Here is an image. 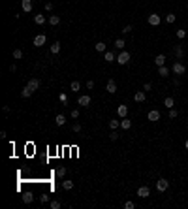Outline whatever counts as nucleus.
<instances>
[{
	"label": "nucleus",
	"instance_id": "nucleus-14",
	"mask_svg": "<svg viewBox=\"0 0 188 209\" xmlns=\"http://www.w3.org/2000/svg\"><path fill=\"white\" fill-rule=\"evenodd\" d=\"M104 60H105V62H115V53H113V51H105V53H104Z\"/></svg>",
	"mask_w": 188,
	"mask_h": 209
},
{
	"label": "nucleus",
	"instance_id": "nucleus-35",
	"mask_svg": "<svg viewBox=\"0 0 188 209\" xmlns=\"http://www.w3.org/2000/svg\"><path fill=\"white\" fill-rule=\"evenodd\" d=\"M58 98H60V102H62L64 106L68 104V94H66V93H60V96H58Z\"/></svg>",
	"mask_w": 188,
	"mask_h": 209
},
{
	"label": "nucleus",
	"instance_id": "nucleus-12",
	"mask_svg": "<svg viewBox=\"0 0 188 209\" xmlns=\"http://www.w3.org/2000/svg\"><path fill=\"white\" fill-rule=\"evenodd\" d=\"M138 196H139V198H149V196H151L149 187H139V188H138Z\"/></svg>",
	"mask_w": 188,
	"mask_h": 209
},
{
	"label": "nucleus",
	"instance_id": "nucleus-11",
	"mask_svg": "<svg viewBox=\"0 0 188 209\" xmlns=\"http://www.w3.org/2000/svg\"><path fill=\"white\" fill-rule=\"evenodd\" d=\"M21 9H23V12H27V13H30V12H32V0H21Z\"/></svg>",
	"mask_w": 188,
	"mask_h": 209
},
{
	"label": "nucleus",
	"instance_id": "nucleus-2",
	"mask_svg": "<svg viewBox=\"0 0 188 209\" xmlns=\"http://www.w3.org/2000/svg\"><path fill=\"white\" fill-rule=\"evenodd\" d=\"M171 72H173L175 75H182V74L186 72V66L182 64V62H179V60H175L173 66H171Z\"/></svg>",
	"mask_w": 188,
	"mask_h": 209
},
{
	"label": "nucleus",
	"instance_id": "nucleus-24",
	"mask_svg": "<svg viewBox=\"0 0 188 209\" xmlns=\"http://www.w3.org/2000/svg\"><path fill=\"white\" fill-rule=\"evenodd\" d=\"M51 53H53V55H57V53H60V42H55L53 45H51Z\"/></svg>",
	"mask_w": 188,
	"mask_h": 209
},
{
	"label": "nucleus",
	"instance_id": "nucleus-34",
	"mask_svg": "<svg viewBox=\"0 0 188 209\" xmlns=\"http://www.w3.org/2000/svg\"><path fill=\"white\" fill-rule=\"evenodd\" d=\"M49 205H51V209H60V205H62V203H60L58 200H53V202L49 203Z\"/></svg>",
	"mask_w": 188,
	"mask_h": 209
},
{
	"label": "nucleus",
	"instance_id": "nucleus-13",
	"mask_svg": "<svg viewBox=\"0 0 188 209\" xmlns=\"http://www.w3.org/2000/svg\"><path fill=\"white\" fill-rule=\"evenodd\" d=\"M145 98H147V93H145V90H138V93L134 94V100L139 102V104H141V102H145Z\"/></svg>",
	"mask_w": 188,
	"mask_h": 209
},
{
	"label": "nucleus",
	"instance_id": "nucleus-20",
	"mask_svg": "<svg viewBox=\"0 0 188 209\" xmlns=\"http://www.w3.org/2000/svg\"><path fill=\"white\" fill-rule=\"evenodd\" d=\"M164 106H166V108H167V109H171V108H175V100H173V98H171V96H167V98L164 100Z\"/></svg>",
	"mask_w": 188,
	"mask_h": 209
},
{
	"label": "nucleus",
	"instance_id": "nucleus-47",
	"mask_svg": "<svg viewBox=\"0 0 188 209\" xmlns=\"http://www.w3.org/2000/svg\"><path fill=\"white\" fill-rule=\"evenodd\" d=\"M184 147H186V149H188V140H186V141H184Z\"/></svg>",
	"mask_w": 188,
	"mask_h": 209
},
{
	"label": "nucleus",
	"instance_id": "nucleus-46",
	"mask_svg": "<svg viewBox=\"0 0 188 209\" xmlns=\"http://www.w3.org/2000/svg\"><path fill=\"white\" fill-rule=\"evenodd\" d=\"M45 9H47V12H51V9H53V4L47 2V4H45Z\"/></svg>",
	"mask_w": 188,
	"mask_h": 209
},
{
	"label": "nucleus",
	"instance_id": "nucleus-42",
	"mask_svg": "<svg viewBox=\"0 0 188 209\" xmlns=\"http://www.w3.org/2000/svg\"><path fill=\"white\" fill-rule=\"evenodd\" d=\"M79 117V109H72V119H77Z\"/></svg>",
	"mask_w": 188,
	"mask_h": 209
},
{
	"label": "nucleus",
	"instance_id": "nucleus-27",
	"mask_svg": "<svg viewBox=\"0 0 188 209\" xmlns=\"http://www.w3.org/2000/svg\"><path fill=\"white\" fill-rule=\"evenodd\" d=\"M124 45H126V42L122 38H119V40H115V47L117 49H124Z\"/></svg>",
	"mask_w": 188,
	"mask_h": 209
},
{
	"label": "nucleus",
	"instance_id": "nucleus-30",
	"mask_svg": "<svg viewBox=\"0 0 188 209\" xmlns=\"http://www.w3.org/2000/svg\"><path fill=\"white\" fill-rule=\"evenodd\" d=\"M62 188H64V190H72V188H73V181H62Z\"/></svg>",
	"mask_w": 188,
	"mask_h": 209
},
{
	"label": "nucleus",
	"instance_id": "nucleus-38",
	"mask_svg": "<svg viewBox=\"0 0 188 209\" xmlns=\"http://www.w3.org/2000/svg\"><path fill=\"white\" fill-rule=\"evenodd\" d=\"M124 207H126V209H134V207H135V203H134V202H130V200H128V202H126V203H124Z\"/></svg>",
	"mask_w": 188,
	"mask_h": 209
},
{
	"label": "nucleus",
	"instance_id": "nucleus-23",
	"mask_svg": "<svg viewBox=\"0 0 188 209\" xmlns=\"http://www.w3.org/2000/svg\"><path fill=\"white\" fill-rule=\"evenodd\" d=\"M32 200H34V194H32V192H24V194H23V202H24V203H32Z\"/></svg>",
	"mask_w": 188,
	"mask_h": 209
},
{
	"label": "nucleus",
	"instance_id": "nucleus-48",
	"mask_svg": "<svg viewBox=\"0 0 188 209\" xmlns=\"http://www.w3.org/2000/svg\"><path fill=\"white\" fill-rule=\"evenodd\" d=\"M186 126H188V123H186Z\"/></svg>",
	"mask_w": 188,
	"mask_h": 209
},
{
	"label": "nucleus",
	"instance_id": "nucleus-45",
	"mask_svg": "<svg viewBox=\"0 0 188 209\" xmlns=\"http://www.w3.org/2000/svg\"><path fill=\"white\" fill-rule=\"evenodd\" d=\"M40 198H42V202H43V203H45V202H49V196H47V194H42Z\"/></svg>",
	"mask_w": 188,
	"mask_h": 209
},
{
	"label": "nucleus",
	"instance_id": "nucleus-36",
	"mask_svg": "<svg viewBox=\"0 0 188 209\" xmlns=\"http://www.w3.org/2000/svg\"><path fill=\"white\" fill-rule=\"evenodd\" d=\"M109 140H111V141H117V140H119V134H117V130H111Z\"/></svg>",
	"mask_w": 188,
	"mask_h": 209
},
{
	"label": "nucleus",
	"instance_id": "nucleus-16",
	"mask_svg": "<svg viewBox=\"0 0 188 209\" xmlns=\"http://www.w3.org/2000/svg\"><path fill=\"white\" fill-rule=\"evenodd\" d=\"M154 64L156 66H164L166 64V55H156V57H154Z\"/></svg>",
	"mask_w": 188,
	"mask_h": 209
},
{
	"label": "nucleus",
	"instance_id": "nucleus-31",
	"mask_svg": "<svg viewBox=\"0 0 188 209\" xmlns=\"http://www.w3.org/2000/svg\"><path fill=\"white\" fill-rule=\"evenodd\" d=\"M57 177H60V179H62V177H66V168H64V166L57 168Z\"/></svg>",
	"mask_w": 188,
	"mask_h": 209
},
{
	"label": "nucleus",
	"instance_id": "nucleus-7",
	"mask_svg": "<svg viewBox=\"0 0 188 209\" xmlns=\"http://www.w3.org/2000/svg\"><path fill=\"white\" fill-rule=\"evenodd\" d=\"M77 104L83 106V108H89V106H90V96H89V94L79 96V98H77Z\"/></svg>",
	"mask_w": 188,
	"mask_h": 209
},
{
	"label": "nucleus",
	"instance_id": "nucleus-40",
	"mask_svg": "<svg viewBox=\"0 0 188 209\" xmlns=\"http://www.w3.org/2000/svg\"><path fill=\"white\" fill-rule=\"evenodd\" d=\"M175 117H177V109L171 108V109H169V119H175Z\"/></svg>",
	"mask_w": 188,
	"mask_h": 209
},
{
	"label": "nucleus",
	"instance_id": "nucleus-33",
	"mask_svg": "<svg viewBox=\"0 0 188 209\" xmlns=\"http://www.w3.org/2000/svg\"><path fill=\"white\" fill-rule=\"evenodd\" d=\"M12 55H13V59H15V60L23 59V51H21V49H13V53H12Z\"/></svg>",
	"mask_w": 188,
	"mask_h": 209
},
{
	"label": "nucleus",
	"instance_id": "nucleus-10",
	"mask_svg": "<svg viewBox=\"0 0 188 209\" xmlns=\"http://www.w3.org/2000/svg\"><path fill=\"white\" fill-rule=\"evenodd\" d=\"M117 115L120 117V119H124L126 115H128V106H124V104H120L119 108H117Z\"/></svg>",
	"mask_w": 188,
	"mask_h": 209
},
{
	"label": "nucleus",
	"instance_id": "nucleus-17",
	"mask_svg": "<svg viewBox=\"0 0 188 209\" xmlns=\"http://www.w3.org/2000/svg\"><path fill=\"white\" fill-rule=\"evenodd\" d=\"M55 123H57V126H64L66 124V117L62 113H58L57 117H55Z\"/></svg>",
	"mask_w": 188,
	"mask_h": 209
},
{
	"label": "nucleus",
	"instance_id": "nucleus-29",
	"mask_svg": "<svg viewBox=\"0 0 188 209\" xmlns=\"http://www.w3.org/2000/svg\"><path fill=\"white\" fill-rule=\"evenodd\" d=\"M21 96H23V98H28V96H32V90H30V89H28V87H27V85H24V89L21 90Z\"/></svg>",
	"mask_w": 188,
	"mask_h": 209
},
{
	"label": "nucleus",
	"instance_id": "nucleus-39",
	"mask_svg": "<svg viewBox=\"0 0 188 209\" xmlns=\"http://www.w3.org/2000/svg\"><path fill=\"white\" fill-rule=\"evenodd\" d=\"M130 32H132V25H126L122 28V34H130Z\"/></svg>",
	"mask_w": 188,
	"mask_h": 209
},
{
	"label": "nucleus",
	"instance_id": "nucleus-28",
	"mask_svg": "<svg viewBox=\"0 0 188 209\" xmlns=\"http://www.w3.org/2000/svg\"><path fill=\"white\" fill-rule=\"evenodd\" d=\"M70 89H72V93H77V90L81 89V83H79V81H72V85H70Z\"/></svg>",
	"mask_w": 188,
	"mask_h": 209
},
{
	"label": "nucleus",
	"instance_id": "nucleus-19",
	"mask_svg": "<svg viewBox=\"0 0 188 209\" xmlns=\"http://www.w3.org/2000/svg\"><path fill=\"white\" fill-rule=\"evenodd\" d=\"M120 128H124V130H130V128H132V121L124 117V119L120 121Z\"/></svg>",
	"mask_w": 188,
	"mask_h": 209
},
{
	"label": "nucleus",
	"instance_id": "nucleus-5",
	"mask_svg": "<svg viewBox=\"0 0 188 209\" xmlns=\"http://www.w3.org/2000/svg\"><path fill=\"white\" fill-rule=\"evenodd\" d=\"M27 87L32 90V93H34V90H38V89H40V79H38V77L28 79V81H27Z\"/></svg>",
	"mask_w": 188,
	"mask_h": 209
},
{
	"label": "nucleus",
	"instance_id": "nucleus-43",
	"mask_svg": "<svg viewBox=\"0 0 188 209\" xmlns=\"http://www.w3.org/2000/svg\"><path fill=\"white\" fill-rule=\"evenodd\" d=\"M87 89H94V81H92V79L87 81Z\"/></svg>",
	"mask_w": 188,
	"mask_h": 209
},
{
	"label": "nucleus",
	"instance_id": "nucleus-21",
	"mask_svg": "<svg viewBox=\"0 0 188 209\" xmlns=\"http://www.w3.org/2000/svg\"><path fill=\"white\" fill-rule=\"evenodd\" d=\"M173 53H175V57H177V59H182V57H184V51H182V47H181V45H175Z\"/></svg>",
	"mask_w": 188,
	"mask_h": 209
},
{
	"label": "nucleus",
	"instance_id": "nucleus-41",
	"mask_svg": "<svg viewBox=\"0 0 188 209\" xmlns=\"http://www.w3.org/2000/svg\"><path fill=\"white\" fill-rule=\"evenodd\" d=\"M151 89H152V85H151V83H145V85H143V90H145V93H149Z\"/></svg>",
	"mask_w": 188,
	"mask_h": 209
},
{
	"label": "nucleus",
	"instance_id": "nucleus-3",
	"mask_svg": "<svg viewBox=\"0 0 188 209\" xmlns=\"http://www.w3.org/2000/svg\"><path fill=\"white\" fill-rule=\"evenodd\" d=\"M147 21H149L151 27H158V25L162 23V17H160L158 13H151L149 17H147Z\"/></svg>",
	"mask_w": 188,
	"mask_h": 209
},
{
	"label": "nucleus",
	"instance_id": "nucleus-22",
	"mask_svg": "<svg viewBox=\"0 0 188 209\" xmlns=\"http://www.w3.org/2000/svg\"><path fill=\"white\" fill-rule=\"evenodd\" d=\"M105 47H107V45H105L104 42H98V43L94 45V49L98 51V53H105V51H107V49H105Z\"/></svg>",
	"mask_w": 188,
	"mask_h": 209
},
{
	"label": "nucleus",
	"instance_id": "nucleus-44",
	"mask_svg": "<svg viewBox=\"0 0 188 209\" xmlns=\"http://www.w3.org/2000/svg\"><path fill=\"white\" fill-rule=\"evenodd\" d=\"M73 132H81V124H79V123L73 124Z\"/></svg>",
	"mask_w": 188,
	"mask_h": 209
},
{
	"label": "nucleus",
	"instance_id": "nucleus-32",
	"mask_svg": "<svg viewBox=\"0 0 188 209\" xmlns=\"http://www.w3.org/2000/svg\"><path fill=\"white\" fill-rule=\"evenodd\" d=\"M175 19H177V17H175V13H167V15H166V23H169V25H173V23H175Z\"/></svg>",
	"mask_w": 188,
	"mask_h": 209
},
{
	"label": "nucleus",
	"instance_id": "nucleus-18",
	"mask_svg": "<svg viewBox=\"0 0 188 209\" xmlns=\"http://www.w3.org/2000/svg\"><path fill=\"white\" fill-rule=\"evenodd\" d=\"M45 21H49V19L45 17V15H42V13L34 17V23H36V25H45Z\"/></svg>",
	"mask_w": 188,
	"mask_h": 209
},
{
	"label": "nucleus",
	"instance_id": "nucleus-25",
	"mask_svg": "<svg viewBox=\"0 0 188 209\" xmlns=\"http://www.w3.org/2000/svg\"><path fill=\"white\" fill-rule=\"evenodd\" d=\"M58 23H60V17H58V15H51V17H49V25H53V27H57Z\"/></svg>",
	"mask_w": 188,
	"mask_h": 209
},
{
	"label": "nucleus",
	"instance_id": "nucleus-1",
	"mask_svg": "<svg viewBox=\"0 0 188 209\" xmlns=\"http://www.w3.org/2000/svg\"><path fill=\"white\" fill-rule=\"evenodd\" d=\"M130 59H132V55L128 53V51H120V53L117 55V62H119L120 66H126L130 62Z\"/></svg>",
	"mask_w": 188,
	"mask_h": 209
},
{
	"label": "nucleus",
	"instance_id": "nucleus-4",
	"mask_svg": "<svg viewBox=\"0 0 188 209\" xmlns=\"http://www.w3.org/2000/svg\"><path fill=\"white\" fill-rule=\"evenodd\" d=\"M167 188H169V181H167V179L162 177V179L156 181V190H158V192H164V190H167Z\"/></svg>",
	"mask_w": 188,
	"mask_h": 209
},
{
	"label": "nucleus",
	"instance_id": "nucleus-15",
	"mask_svg": "<svg viewBox=\"0 0 188 209\" xmlns=\"http://www.w3.org/2000/svg\"><path fill=\"white\" fill-rule=\"evenodd\" d=\"M158 75H162V77H167L169 75V68L164 64V66H158Z\"/></svg>",
	"mask_w": 188,
	"mask_h": 209
},
{
	"label": "nucleus",
	"instance_id": "nucleus-9",
	"mask_svg": "<svg viewBox=\"0 0 188 209\" xmlns=\"http://www.w3.org/2000/svg\"><path fill=\"white\" fill-rule=\"evenodd\" d=\"M147 119L152 121V123L160 121V111H158V109H151V111H149V115H147Z\"/></svg>",
	"mask_w": 188,
	"mask_h": 209
},
{
	"label": "nucleus",
	"instance_id": "nucleus-37",
	"mask_svg": "<svg viewBox=\"0 0 188 209\" xmlns=\"http://www.w3.org/2000/svg\"><path fill=\"white\" fill-rule=\"evenodd\" d=\"M177 38H179V40H184V38H186V30H177Z\"/></svg>",
	"mask_w": 188,
	"mask_h": 209
},
{
	"label": "nucleus",
	"instance_id": "nucleus-8",
	"mask_svg": "<svg viewBox=\"0 0 188 209\" xmlns=\"http://www.w3.org/2000/svg\"><path fill=\"white\" fill-rule=\"evenodd\" d=\"M105 90H107L109 94H115V93H117V81H115V79H109L107 85H105Z\"/></svg>",
	"mask_w": 188,
	"mask_h": 209
},
{
	"label": "nucleus",
	"instance_id": "nucleus-6",
	"mask_svg": "<svg viewBox=\"0 0 188 209\" xmlns=\"http://www.w3.org/2000/svg\"><path fill=\"white\" fill-rule=\"evenodd\" d=\"M45 42H47V38H45V34H38V36L36 38H34V47H42V45L45 43Z\"/></svg>",
	"mask_w": 188,
	"mask_h": 209
},
{
	"label": "nucleus",
	"instance_id": "nucleus-26",
	"mask_svg": "<svg viewBox=\"0 0 188 209\" xmlns=\"http://www.w3.org/2000/svg\"><path fill=\"white\" fill-rule=\"evenodd\" d=\"M119 126H120V121H117V119H111V121H109V128H111V130H117Z\"/></svg>",
	"mask_w": 188,
	"mask_h": 209
}]
</instances>
